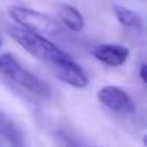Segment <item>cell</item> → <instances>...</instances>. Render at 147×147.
Instances as JSON below:
<instances>
[{
  "label": "cell",
  "mask_w": 147,
  "mask_h": 147,
  "mask_svg": "<svg viewBox=\"0 0 147 147\" xmlns=\"http://www.w3.org/2000/svg\"><path fill=\"white\" fill-rule=\"evenodd\" d=\"M52 69L55 72L56 78L66 85H71V87L78 88V90L88 87L90 81H88L85 71L72 58H68L65 61H61V62L52 65Z\"/></svg>",
  "instance_id": "cell-5"
},
{
  "label": "cell",
  "mask_w": 147,
  "mask_h": 147,
  "mask_svg": "<svg viewBox=\"0 0 147 147\" xmlns=\"http://www.w3.org/2000/svg\"><path fill=\"white\" fill-rule=\"evenodd\" d=\"M138 74H140L141 82H143V84H147V65H146V63H141V65H140Z\"/></svg>",
  "instance_id": "cell-10"
},
{
  "label": "cell",
  "mask_w": 147,
  "mask_h": 147,
  "mask_svg": "<svg viewBox=\"0 0 147 147\" xmlns=\"http://www.w3.org/2000/svg\"><path fill=\"white\" fill-rule=\"evenodd\" d=\"M9 35L12 36V39L19 43L28 53H30L32 56H35L36 59L49 63L51 66L65 61L68 58H71V55L68 52H65L63 49H61L59 46H56L52 40H49L48 38L38 35L35 32L26 30L20 26H10L7 29Z\"/></svg>",
  "instance_id": "cell-1"
},
{
  "label": "cell",
  "mask_w": 147,
  "mask_h": 147,
  "mask_svg": "<svg viewBox=\"0 0 147 147\" xmlns=\"http://www.w3.org/2000/svg\"><path fill=\"white\" fill-rule=\"evenodd\" d=\"M0 46H2V40H0Z\"/></svg>",
  "instance_id": "cell-11"
},
{
  "label": "cell",
  "mask_w": 147,
  "mask_h": 147,
  "mask_svg": "<svg viewBox=\"0 0 147 147\" xmlns=\"http://www.w3.org/2000/svg\"><path fill=\"white\" fill-rule=\"evenodd\" d=\"M0 137H3L12 147H23V137L16 124L0 113Z\"/></svg>",
  "instance_id": "cell-8"
},
{
  "label": "cell",
  "mask_w": 147,
  "mask_h": 147,
  "mask_svg": "<svg viewBox=\"0 0 147 147\" xmlns=\"http://www.w3.org/2000/svg\"><path fill=\"white\" fill-rule=\"evenodd\" d=\"M0 77L9 80L15 85L39 98L46 100L52 95L51 87L35 74L28 71L12 53L0 55Z\"/></svg>",
  "instance_id": "cell-2"
},
{
  "label": "cell",
  "mask_w": 147,
  "mask_h": 147,
  "mask_svg": "<svg viewBox=\"0 0 147 147\" xmlns=\"http://www.w3.org/2000/svg\"><path fill=\"white\" fill-rule=\"evenodd\" d=\"M97 98L101 105L108 108L117 114H133L136 111V105L131 97L121 87L117 85H105L98 90Z\"/></svg>",
  "instance_id": "cell-4"
},
{
  "label": "cell",
  "mask_w": 147,
  "mask_h": 147,
  "mask_svg": "<svg viewBox=\"0 0 147 147\" xmlns=\"http://www.w3.org/2000/svg\"><path fill=\"white\" fill-rule=\"evenodd\" d=\"M92 55L97 61L101 63L111 66V68H118L125 63L128 59L130 51L128 48L123 45H115V43H101L94 48Z\"/></svg>",
  "instance_id": "cell-6"
},
{
  "label": "cell",
  "mask_w": 147,
  "mask_h": 147,
  "mask_svg": "<svg viewBox=\"0 0 147 147\" xmlns=\"http://www.w3.org/2000/svg\"><path fill=\"white\" fill-rule=\"evenodd\" d=\"M58 18L63 23V26H66L72 32H81L85 28V19L82 13L71 5H58Z\"/></svg>",
  "instance_id": "cell-7"
},
{
  "label": "cell",
  "mask_w": 147,
  "mask_h": 147,
  "mask_svg": "<svg viewBox=\"0 0 147 147\" xmlns=\"http://www.w3.org/2000/svg\"><path fill=\"white\" fill-rule=\"evenodd\" d=\"M7 13L12 18V20L16 22L18 26H20L26 30L35 32L38 35H42L45 38L58 36L62 32L61 25L53 18H51L49 15L42 13L39 10L15 5L7 9Z\"/></svg>",
  "instance_id": "cell-3"
},
{
  "label": "cell",
  "mask_w": 147,
  "mask_h": 147,
  "mask_svg": "<svg viewBox=\"0 0 147 147\" xmlns=\"http://www.w3.org/2000/svg\"><path fill=\"white\" fill-rule=\"evenodd\" d=\"M113 12H114V16L121 26L136 29V30L141 29V18L134 10H131L125 6H121V5H114Z\"/></svg>",
  "instance_id": "cell-9"
}]
</instances>
